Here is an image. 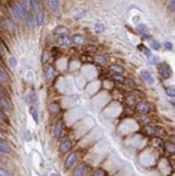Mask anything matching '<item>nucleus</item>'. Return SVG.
<instances>
[{
	"label": "nucleus",
	"instance_id": "a878e982",
	"mask_svg": "<svg viewBox=\"0 0 175 176\" xmlns=\"http://www.w3.org/2000/svg\"><path fill=\"white\" fill-rule=\"evenodd\" d=\"M27 99H28V102H30L32 104H34V103H36V101H37V97H36V95H35V93H30L29 95L27 96Z\"/></svg>",
	"mask_w": 175,
	"mask_h": 176
},
{
	"label": "nucleus",
	"instance_id": "f257e3e1",
	"mask_svg": "<svg viewBox=\"0 0 175 176\" xmlns=\"http://www.w3.org/2000/svg\"><path fill=\"white\" fill-rule=\"evenodd\" d=\"M159 75L161 76L163 79H170L172 77V69H171L170 65L168 63H161L159 65Z\"/></svg>",
	"mask_w": 175,
	"mask_h": 176
},
{
	"label": "nucleus",
	"instance_id": "a211bd4d",
	"mask_svg": "<svg viewBox=\"0 0 175 176\" xmlns=\"http://www.w3.org/2000/svg\"><path fill=\"white\" fill-rule=\"evenodd\" d=\"M71 41L75 42V43H77V44H81V43H83L84 38H83V36H81V35H75V36H73V38H71Z\"/></svg>",
	"mask_w": 175,
	"mask_h": 176
},
{
	"label": "nucleus",
	"instance_id": "2eb2a0df",
	"mask_svg": "<svg viewBox=\"0 0 175 176\" xmlns=\"http://www.w3.org/2000/svg\"><path fill=\"white\" fill-rule=\"evenodd\" d=\"M0 150H1L2 153H10L9 146H8V144L3 140H1V142H0Z\"/></svg>",
	"mask_w": 175,
	"mask_h": 176
},
{
	"label": "nucleus",
	"instance_id": "0eeeda50",
	"mask_svg": "<svg viewBox=\"0 0 175 176\" xmlns=\"http://www.w3.org/2000/svg\"><path fill=\"white\" fill-rule=\"evenodd\" d=\"M56 42H57V44H59V46L66 47V46H69V44H70L71 39L69 38V37H67V36H61V37H59V38H57Z\"/></svg>",
	"mask_w": 175,
	"mask_h": 176
},
{
	"label": "nucleus",
	"instance_id": "f3484780",
	"mask_svg": "<svg viewBox=\"0 0 175 176\" xmlns=\"http://www.w3.org/2000/svg\"><path fill=\"white\" fill-rule=\"evenodd\" d=\"M110 70L112 73H117V75H120V73H122L124 71V68L121 66H118V65H112V66H110Z\"/></svg>",
	"mask_w": 175,
	"mask_h": 176
},
{
	"label": "nucleus",
	"instance_id": "473e14b6",
	"mask_svg": "<svg viewBox=\"0 0 175 176\" xmlns=\"http://www.w3.org/2000/svg\"><path fill=\"white\" fill-rule=\"evenodd\" d=\"M96 61L98 63H102V64H105V62H106V60H105V57L103 55H97L96 56Z\"/></svg>",
	"mask_w": 175,
	"mask_h": 176
},
{
	"label": "nucleus",
	"instance_id": "9b49d317",
	"mask_svg": "<svg viewBox=\"0 0 175 176\" xmlns=\"http://www.w3.org/2000/svg\"><path fill=\"white\" fill-rule=\"evenodd\" d=\"M44 75H46V79H47V80H50V79H52L53 76H54V68H53L52 66H50V65H49V66L46 68V70H44Z\"/></svg>",
	"mask_w": 175,
	"mask_h": 176
},
{
	"label": "nucleus",
	"instance_id": "6ab92c4d",
	"mask_svg": "<svg viewBox=\"0 0 175 176\" xmlns=\"http://www.w3.org/2000/svg\"><path fill=\"white\" fill-rule=\"evenodd\" d=\"M49 111L52 112V114H56L59 111V106L56 103H51L49 105Z\"/></svg>",
	"mask_w": 175,
	"mask_h": 176
},
{
	"label": "nucleus",
	"instance_id": "c9c22d12",
	"mask_svg": "<svg viewBox=\"0 0 175 176\" xmlns=\"http://www.w3.org/2000/svg\"><path fill=\"white\" fill-rule=\"evenodd\" d=\"M0 176H11V175H10L9 172L6 171L5 169H1L0 170Z\"/></svg>",
	"mask_w": 175,
	"mask_h": 176
},
{
	"label": "nucleus",
	"instance_id": "4c0bfd02",
	"mask_svg": "<svg viewBox=\"0 0 175 176\" xmlns=\"http://www.w3.org/2000/svg\"><path fill=\"white\" fill-rule=\"evenodd\" d=\"M1 120H2V121H7V117L5 116L3 110H1Z\"/></svg>",
	"mask_w": 175,
	"mask_h": 176
},
{
	"label": "nucleus",
	"instance_id": "4be33fe9",
	"mask_svg": "<svg viewBox=\"0 0 175 176\" xmlns=\"http://www.w3.org/2000/svg\"><path fill=\"white\" fill-rule=\"evenodd\" d=\"M30 114L32 116V118H34L35 122H38V111H37V109L35 107H32L29 110Z\"/></svg>",
	"mask_w": 175,
	"mask_h": 176
},
{
	"label": "nucleus",
	"instance_id": "6e6552de",
	"mask_svg": "<svg viewBox=\"0 0 175 176\" xmlns=\"http://www.w3.org/2000/svg\"><path fill=\"white\" fill-rule=\"evenodd\" d=\"M136 109L139 110V112H142V114H148V112L150 111L149 105L146 104V103H144V102H139V103L137 104Z\"/></svg>",
	"mask_w": 175,
	"mask_h": 176
},
{
	"label": "nucleus",
	"instance_id": "dca6fc26",
	"mask_svg": "<svg viewBox=\"0 0 175 176\" xmlns=\"http://www.w3.org/2000/svg\"><path fill=\"white\" fill-rule=\"evenodd\" d=\"M136 29H137V32H139L141 35H143V36L148 35V28H147V26L144 25V24H139V25H137Z\"/></svg>",
	"mask_w": 175,
	"mask_h": 176
},
{
	"label": "nucleus",
	"instance_id": "5701e85b",
	"mask_svg": "<svg viewBox=\"0 0 175 176\" xmlns=\"http://www.w3.org/2000/svg\"><path fill=\"white\" fill-rule=\"evenodd\" d=\"M165 93H166V95L170 96V97H175V88H173V87L168 88V89L165 90Z\"/></svg>",
	"mask_w": 175,
	"mask_h": 176
},
{
	"label": "nucleus",
	"instance_id": "cd10ccee",
	"mask_svg": "<svg viewBox=\"0 0 175 176\" xmlns=\"http://www.w3.org/2000/svg\"><path fill=\"white\" fill-rule=\"evenodd\" d=\"M168 10L169 11H173V10H175V0H169Z\"/></svg>",
	"mask_w": 175,
	"mask_h": 176
},
{
	"label": "nucleus",
	"instance_id": "f704fd0d",
	"mask_svg": "<svg viewBox=\"0 0 175 176\" xmlns=\"http://www.w3.org/2000/svg\"><path fill=\"white\" fill-rule=\"evenodd\" d=\"M150 63H152V64H156V63H158V61H159V58H158L157 55H154V56H150Z\"/></svg>",
	"mask_w": 175,
	"mask_h": 176
},
{
	"label": "nucleus",
	"instance_id": "1a4fd4ad",
	"mask_svg": "<svg viewBox=\"0 0 175 176\" xmlns=\"http://www.w3.org/2000/svg\"><path fill=\"white\" fill-rule=\"evenodd\" d=\"M25 21H26V23H27V25L32 28H34L37 24L36 18L30 14V12H27V14H26V16H25Z\"/></svg>",
	"mask_w": 175,
	"mask_h": 176
},
{
	"label": "nucleus",
	"instance_id": "393cba45",
	"mask_svg": "<svg viewBox=\"0 0 175 176\" xmlns=\"http://www.w3.org/2000/svg\"><path fill=\"white\" fill-rule=\"evenodd\" d=\"M94 28H95L96 32H104V29H105L104 25H103L102 23H96L95 26H94Z\"/></svg>",
	"mask_w": 175,
	"mask_h": 176
},
{
	"label": "nucleus",
	"instance_id": "39448f33",
	"mask_svg": "<svg viewBox=\"0 0 175 176\" xmlns=\"http://www.w3.org/2000/svg\"><path fill=\"white\" fill-rule=\"evenodd\" d=\"M141 76H142V78H143V80L145 81L146 83H148V84H154L155 80H154V78H152V76L150 75L149 71L142 70L141 71Z\"/></svg>",
	"mask_w": 175,
	"mask_h": 176
},
{
	"label": "nucleus",
	"instance_id": "58836bf2",
	"mask_svg": "<svg viewBox=\"0 0 175 176\" xmlns=\"http://www.w3.org/2000/svg\"><path fill=\"white\" fill-rule=\"evenodd\" d=\"M51 176H59L57 174H55V173H53V174H51Z\"/></svg>",
	"mask_w": 175,
	"mask_h": 176
},
{
	"label": "nucleus",
	"instance_id": "e433bc0d",
	"mask_svg": "<svg viewBox=\"0 0 175 176\" xmlns=\"http://www.w3.org/2000/svg\"><path fill=\"white\" fill-rule=\"evenodd\" d=\"M164 47H165V49L166 50H172L173 49V46H172V43L171 42H164Z\"/></svg>",
	"mask_w": 175,
	"mask_h": 176
},
{
	"label": "nucleus",
	"instance_id": "423d86ee",
	"mask_svg": "<svg viewBox=\"0 0 175 176\" xmlns=\"http://www.w3.org/2000/svg\"><path fill=\"white\" fill-rule=\"evenodd\" d=\"M0 105H1V109L3 110V111H7V110H11L12 106L11 104H10V101L7 99V97H5L3 95H1V101H0Z\"/></svg>",
	"mask_w": 175,
	"mask_h": 176
},
{
	"label": "nucleus",
	"instance_id": "ddd939ff",
	"mask_svg": "<svg viewBox=\"0 0 175 176\" xmlns=\"http://www.w3.org/2000/svg\"><path fill=\"white\" fill-rule=\"evenodd\" d=\"M48 5H49V7H50L51 10L56 11V10L59 9V0H48Z\"/></svg>",
	"mask_w": 175,
	"mask_h": 176
},
{
	"label": "nucleus",
	"instance_id": "72a5a7b5",
	"mask_svg": "<svg viewBox=\"0 0 175 176\" xmlns=\"http://www.w3.org/2000/svg\"><path fill=\"white\" fill-rule=\"evenodd\" d=\"M93 176H106V174H105V172L103 170H97Z\"/></svg>",
	"mask_w": 175,
	"mask_h": 176
},
{
	"label": "nucleus",
	"instance_id": "f03ea898",
	"mask_svg": "<svg viewBox=\"0 0 175 176\" xmlns=\"http://www.w3.org/2000/svg\"><path fill=\"white\" fill-rule=\"evenodd\" d=\"M88 175V169H86V164L80 163L75 167L73 172V176H86Z\"/></svg>",
	"mask_w": 175,
	"mask_h": 176
},
{
	"label": "nucleus",
	"instance_id": "4468645a",
	"mask_svg": "<svg viewBox=\"0 0 175 176\" xmlns=\"http://www.w3.org/2000/svg\"><path fill=\"white\" fill-rule=\"evenodd\" d=\"M164 149H165L168 152L174 153L175 152V144H173L172 142H166L165 144H164Z\"/></svg>",
	"mask_w": 175,
	"mask_h": 176
},
{
	"label": "nucleus",
	"instance_id": "aec40b11",
	"mask_svg": "<svg viewBox=\"0 0 175 176\" xmlns=\"http://www.w3.org/2000/svg\"><path fill=\"white\" fill-rule=\"evenodd\" d=\"M43 20H44V13H43L42 11L38 12V13H37V16H36L37 24H39V25H41V24L43 23Z\"/></svg>",
	"mask_w": 175,
	"mask_h": 176
},
{
	"label": "nucleus",
	"instance_id": "c756f323",
	"mask_svg": "<svg viewBox=\"0 0 175 176\" xmlns=\"http://www.w3.org/2000/svg\"><path fill=\"white\" fill-rule=\"evenodd\" d=\"M22 3L25 8L32 9V0H22Z\"/></svg>",
	"mask_w": 175,
	"mask_h": 176
},
{
	"label": "nucleus",
	"instance_id": "b1692460",
	"mask_svg": "<svg viewBox=\"0 0 175 176\" xmlns=\"http://www.w3.org/2000/svg\"><path fill=\"white\" fill-rule=\"evenodd\" d=\"M0 80H1V82H6V81L8 80L7 73H6V71L3 70L2 68L0 69Z\"/></svg>",
	"mask_w": 175,
	"mask_h": 176
},
{
	"label": "nucleus",
	"instance_id": "2f4dec72",
	"mask_svg": "<svg viewBox=\"0 0 175 176\" xmlns=\"http://www.w3.org/2000/svg\"><path fill=\"white\" fill-rule=\"evenodd\" d=\"M114 79L117 81H119V82H123V81H124V78H123L121 75H117V73H115L114 75Z\"/></svg>",
	"mask_w": 175,
	"mask_h": 176
},
{
	"label": "nucleus",
	"instance_id": "9d476101",
	"mask_svg": "<svg viewBox=\"0 0 175 176\" xmlns=\"http://www.w3.org/2000/svg\"><path fill=\"white\" fill-rule=\"evenodd\" d=\"M62 132H63V124L61 122H57L54 126V136L55 138H59L62 135Z\"/></svg>",
	"mask_w": 175,
	"mask_h": 176
},
{
	"label": "nucleus",
	"instance_id": "bb28decb",
	"mask_svg": "<svg viewBox=\"0 0 175 176\" xmlns=\"http://www.w3.org/2000/svg\"><path fill=\"white\" fill-rule=\"evenodd\" d=\"M9 64L11 67H16L17 66V61H16V58L14 56H11L9 58Z\"/></svg>",
	"mask_w": 175,
	"mask_h": 176
},
{
	"label": "nucleus",
	"instance_id": "c85d7f7f",
	"mask_svg": "<svg viewBox=\"0 0 175 176\" xmlns=\"http://www.w3.org/2000/svg\"><path fill=\"white\" fill-rule=\"evenodd\" d=\"M139 48H141V49H142V51H143V52L145 53L146 56H148V57L151 56V53H150V50H149V49H147L145 46H139Z\"/></svg>",
	"mask_w": 175,
	"mask_h": 176
},
{
	"label": "nucleus",
	"instance_id": "20e7f679",
	"mask_svg": "<svg viewBox=\"0 0 175 176\" xmlns=\"http://www.w3.org/2000/svg\"><path fill=\"white\" fill-rule=\"evenodd\" d=\"M76 161H77V153L71 152L66 158V161H65V169H70L75 164Z\"/></svg>",
	"mask_w": 175,
	"mask_h": 176
},
{
	"label": "nucleus",
	"instance_id": "412c9836",
	"mask_svg": "<svg viewBox=\"0 0 175 176\" xmlns=\"http://www.w3.org/2000/svg\"><path fill=\"white\" fill-rule=\"evenodd\" d=\"M160 43L157 41V40H151L150 41V48L152 49V50H156V51H158V50H160Z\"/></svg>",
	"mask_w": 175,
	"mask_h": 176
},
{
	"label": "nucleus",
	"instance_id": "f8f14e48",
	"mask_svg": "<svg viewBox=\"0 0 175 176\" xmlns=\"http://www.w3.org/2000/svg\"><path fill=\"white\" fill-rule=\"evenodd\" d=\"M67 32H68V28L65 27V26H57L54 29V34H57V35H63V36H65V34H67Z\"/></svg>",
	"mask_w": 175,
	"mask_h": 176
},
{
	"label": "nucleus",
	"instance_id": "7c9ffc66",
	"mask_svg": "<svg viewBox=\"0 0 175 176\" xmlns=\"http://www.w3.org/2000/svg\"><path fill=\"white\" fill-rule=\"evenodd\" d=\"M10 11H11L12 16H13V17L15 18V20H18V18H21V17H20V15H18V13H17V12H16V10L14 9V8H12V9L10 10Z\"/></svg>",
	"mask_w": 175,
	"mask_h": 176
},
{
	"label": "nucleus",
	"instance_id": "7ed1b4c3",
	"mask_svg": "<svg viewBox=\"0 0 175 176\" xmlns=\"http://www.w3.org/2000/svg\"><path fill=\"white\" fill-rule=\"evenodd\" d=\"M71 149V142L69 138H64L62 140L61 145H59V151L63 153H66L68 152L69 150Z\"/></svg>",
	"mask_w": 175,
	"mask_h": 176
}]
</instances>
